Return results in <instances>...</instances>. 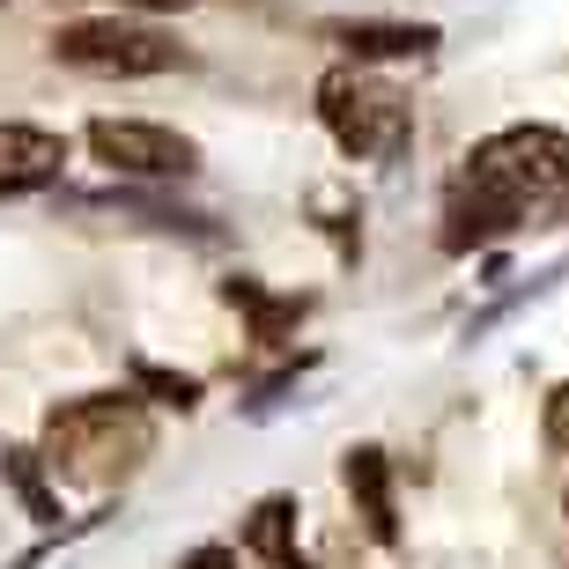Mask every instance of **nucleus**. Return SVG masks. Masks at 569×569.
<instances>
[{"label": "nucleus", "instance_id": "f03ea898", "mask_svg": "<svg viewBox=\"0 0 569 569\" xmlns=\"http://www.w3.org/2000/svg\"><path fill=\"white\" fill-rule=\"evenodd\" d=\"M44 451H52V473H67V481H111V473L141 466L148 422L133 400L97 392V400H74L44 422Z\"/></svg>", "mask_w": 569, "mask_h": 569}, {"label": "nucleus", "instance_id": "0eeeda50", "mask_svg": "<svg viewBox=\"0 0 569 569\" xmlns=\"http://www.w3.org/2000/svg\"><path fill=\"white\" fill-rule=\"evenodd\" d=\"M333 44L348 60H422V52H437V30L429 22H348V30H333Z\"/></svg>", "mask_w": 569, "mask_h": 569}, {"label": "nucleus", "instance_id": "ddd939ff", "mask_svg": "<svg viewBox=\"0 0 569 569\" xmlns=\"http://www.w3.org/2000/svg\"><path fill=\"white\" fill-rule=\"evenodd\" d=\"M133 8H178V0H133Z\"/></svg>", "mask_w": 569, "mask_h": 569}, {"label": "nucleus", "instance_id": "39448f33", "mask_svg": "<svg viewBox=\"0 0 569 569\" xmlns=\"http://www.w3.org/2000/svg\"><path fill=\"white\" fill-rule=\"evenodd\" d=\"M89 156L127 170V178H186V170H200V148L186 133L148 127V119H97L89 127Z\"/></svg>", "mask_w": 569, "mask_h": 569}, {"label": "nucleus", "instance_id": "9b49d317", "mask_svg": "<svg viewBox=\"0 0 569 569\" xmlns=\"http://www.w3.org/2000/svg\"><path fill=\"white\" fill-rule=\"evenodd\" d=\"M540 429H548V443H569V378L555 385V400H548V415H540Z\"/></svg>", "mask_w": 569, "mask_h": 569}, {"label": "nucleus", "instance_id": "1a4fd4ad", "mask_svg": "<svg viewBox=\"0 0 569 569\" xmlns=\"http://www.w3.org/2000/svg\"><path fill=\"white\" fill-rule=\"evenodd\" d=\"M296 503L289 496H267V503L252 510V526H244V540H252V555H267V562H281V569H311V562H296Z\"/></svg>", "mask_w": 569, "mask_h": 569}, {"label": "nucleus", "instance_id": "7ed1b4c3", "mask_svg": "<svg viewBox=\"0 0 569 569\" xmlns=\"http://www.w3.org/2000/svg\"><path fill=\"white\" fill-rule=\"evenodd\" d=\"M318 119H326V133H333L348 156H392V148L407 141V97L400 89H385L356 67H333L326 82H318Z\"/></svg>", "mask_w": 569, "mask_h": 569}, {"label": "nucleus", "instance_id": "6e6552de", "mask_svg": "<svg viewBox=\"0 0 569 569\" xmlns=\"http://www.w3.org/2000/svg\"><path fill=\"white\" fill-rule=\"evenodd\" d=\"M348 496L362 503V518H370V532L378 540H392L400 532V518H392V466H385V451H348Z\"/></svg>", "mask_w": 569, "mask_h": 569}, {"label": "nucleus", "instance_id": "423d86ee", "mask_svg": "<svg viewBox=\"0 0 569 569\" xmlns=\"http://www.w3.org/2000/svg\"><path fill=\"white\" fill-rule=\"evenodd\" d=\"M67 163V141L44 127H22V119H0V192L22 186H52Z\"/></svg>", "mask_w": 569, "mask_h": 569}, {"label": "nucleus", "instance_id": "20e7f679", "mask_svg": "<svg viewBox=\"0 0 569 569\" xmlns=\"http://www.w3.org/2000/svg\"><path fill=\"white\" fill-rule=\"evenodd\" d=\"M52 60L60 67H82V74H163L178 67V44L163 30H148V22H67L52 30Z\"/></svg>", "mask_w": 569, "mask_h": 569}, {"label": "nucleus", "instance_id": "f8f14e48", "mask_svg": "<svg viewBox=\"0 0 569 569\" xmlns=\"http://www.w3.org/2000/svg\"><path fill=\"white\" fill-rule=\"evenodd\" d=\"M186 569H237V555H230V548H192Z\"/></svg>", "mask_w": 569, "mask_h": 569}, {"label": "nucleus", "instance_id": "9d476101", "mask_svg": "<svg viewBox=\"0 0 569 569\" xmlns=\"http://www.w3.org/2000/svg\"><path fill=\"white\" fill-rule=\"evenodd\" d=\"M133 385H141V392H156L163 407H200V378H178V370H156V362H141V370H133Z\"/></svg>", "mask_w": 569, "mask_h": 569}, {"label": "nucleus", "instance_id": "f257e3e1", "mask_svg": "<svg viewBox=\"0 0 569 569\" xmlns=\"http://www.w3.org/2000/svg\"><path fill=\"white\" fill-rule=\"evenodd\" d=\"M562 192H569V133L510 127V133H496V141H481L473 156H466L459 208H451L443 244L466 252V244H481V237H503L526 208L562 200Z\"/></svg>", "mask_w": 569, "mask_h": 569}]
</instances>
